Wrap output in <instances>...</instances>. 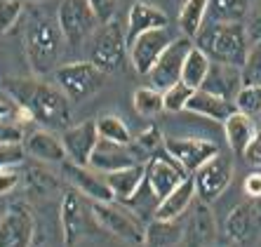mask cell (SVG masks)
<instances>
[{
    "label": "cell",
    "mask_w": 261,
    "mask_h": 247,
    "mask_svg": "<svg viewBox=\"0 0 261 247\" xmlns=\"http://www.w3.org/2000/svg\"><path fill=\"white\" fill-rule=\"evenodd\" d=\"M3 90L31 122L47 130H68L71 99L59 90V85L40 78H5Z\"/></svg>",
    "instance_id": "6da1fadb"
},
{
    "label": "cell",
    "mask_w": 261,
    "mask_h": 247,
    "mask_svg": "<svg viewBox=\"0 0 261 247\" xmlns=\"http://www.w3.org/2000/svg\"><path fill=\"white\" fill-rule=\"evenodd\" d=\"M64 33H61L57 17L47 12H33L24 29V50L29 66L36 76H47L57 71V64L64 52Z\"/></svg>",
    "instance_id": "7a4b0ae2"
},
{
    "label": "cell",
    "mask_w": 261,
    "mask_h": 247,
    "mask_svg": "<svg viewBox=\"0 0 261 247\" xmlns=\"http://www.w3.org/2000/svg\"><path fill=\"white\" fill-rule=\"evenodd\" d=\"M193 45L202 50L217 64H231L243 68L249 52V38L245 24H228V21H210L195 36Z\"/></svg>",
    "instance_id": "3957f363"
},
{
    "label": "cell",
    "mask_w": 261,
    "mask_h": 247,
    "mask_svg": "<svg viewBox=\"0 0 261 247\" xmlns=\"http://www.w3.org/2000/svg\"><path fill=\"white\" fill-rule=\"evenodd\" d=\"M127 36L120 21L99 26L90 38V61L101 73H118L127 61Z\"/></svg>",
    "instance_id": "277c9868"
},
{
    "label": "cell",
    "mask_w": 261,
    "mask_h": 247,
    "mask_svg": "<svg viewBox=\"0 0 261 247\" xmlns=\"http://www.w3.org/2000/svg\"><path fill=\"white\" fill-rule=\"evenodd\" d=\"M92 203V200H90ZM92 214L97 219L99 229L109 231L127 245L139 247L146 240V224L132 210L113 200V203H92Z\"/></svg>",
    "instance_id": "5b68a950"
},
{
    "label": "cell",
    "mask_w": 261,
    "mask_h": 247,
    "mask_svg": "<svg viewBox=\"0 0 261 247\" xmlns=\"http://www.w3.org/2000/svg\"><path fill=\"white\" fill-rule=\"evenodd\" d=\"M55 80L59 85V90L73 104H80L101 90L106 83V73L99 71L92 61H71V64L57 66Z\"/></svg>",
    "instance_id": "8992f818"
},
{
    "label": "cell",
    "mask_w": 261,
    "mask_h": 247,
    "mask_svg": "<svg viewBox=\"0 0 261 247\" xmlns=\"http://www.w3.org/2000/svg\"><path fill=\"white\" fill-rule=\"evenodd\" d=\"M61 233H64V245L73 247L78 245L83 238L92 233V229H97L99 224L92 214V203L80 195L78 191H66L61 198Z\"/></svg>",
    "instance_id": "52a82bcc"
},
{
    "label": "cell",
    "mask_w": 261,
    "mask_h": 247,
    "mask_svg": "<svg viewBox=\"0 0 261 247\" xmlns=\"http://www.w3.org/2000/svg\"><path fill=\"white\" fill-rule=\"evenodd\" d=\"M193 184H195V198L202 203H214L221 198V193L228 188L233 179V158L219 151L212 160H207L198 172H193Z\"/></svg>",
    "instance_id": "ba28073f"
},
{
    "label": "cell",
    "mask_w": 261,
    "mask_h": 247,
    "mask_svg": "<svg viewBox=\"0 0 261 247\" xmlns=\"http://www.w3.org/2000/svg\"><path fill=\"white\" fill-rule=\"evenodd\" d=\"M57 24L68 45H80L99 29L87 0H61L57 7Z\"/></svg>",
    "instance_id": "9c48e42d"
},
{
    "label": "cell",
    "mask_w": 261,
    "mask_h": 247,
    "mask_svg": "<svg viewBox=\"0 0 261 247\" xmlns=\"http://www.w3.org/2000/svg\"><path fill=\"white\" fill-rule=\"evenodd\" d=\"M186 177L189 175L170 153L158 151L146 160V186L151 191V198L155 200V205L167 198Z\"/></svg>",
    "instance_id": "30bf717a"
},
{
    "label": "cell",
    "mask_w": 261,
    "mask_h": 247,
    "mask_svg": "<svg viewBox=\"0 0 261 247\" xmlns=\"http://www.w3.org/2000/svg\"><path fill=\"white\" fill-rule=\"evenodd\" d=\"M191 50H193V40L191 38L176 36V40L165 50L163 57L155 61V66L148 73L151 87H155L158 92H165V90H170L172 85L179 83L181 80V71H184V61H186Z\"/></svg>",
    "instance_id": "8fae6325"
},
{
    "label": "cell",
    "mask_w": 261,
    "mask_h": 247,
    "mask_svg": "<svg viewBox=\"0 0 261 247\" xmlns=\"http://www.w3.org/2000/svg\"><path fill=\"white\" fill-rule=\"evenodd\" d=\"M36 217L24 203H14L0 217V247H33Z\"/></svg>",
    "instance_id": "7c38bea8"
},
{
    "label": "cell",
    "mask_w": 261,
    "mask_h": 247,
    "mask_svg": "<svg viewBox=\"0 0 261 247\" xmlns=\"http://www.w3.org/2000/svg\"><path fill=\"white\" fill-rule=\"evenodd\" d=\"M176 40V33L167 29H155L148 33H141L137 40L129 45V64L139 76H148L155 61L163 57V52Z\"/></svg>",
    "instance_id": "4fadbf2b"
},
{
    "label": "cell",
    "mask_w": 261,
    "mask_h": 247,
    "mask_svg": "<svg viewBox=\"0 0 261 247\" xmlns=\"http://www.w3.org/2000/svg\"><path fill=\"white\" fill-rule=\"evenodd\" d=\"M165 151L174 158L176 163L184 167L186 175H193L207 160H212L219 153V146L207 139H195V137H167L165 139Z\"/></svg>",
    "instance_id": "5bb4252c"
},
{
    "label": "cell",
    "mask_w": 261,
    "mask_h": 247,
    "mask_svg": "<svg viewBox=\"0 0 261 247\" xmlns=\"http://www.w3.org/2000/svg\"><path fill=\"white\" fill-rule=\"evenodd\" d=\"M64 177L68 179L73 191H78L80 195H85L92 203H113L116 195L111 191L106 177L94 172L92 167H85V165H75L71 160H64Z\"/></svg>",
    "instance_id": "9a60e30c"
},
{
    "label": "cell",
    "mask_w": 261,
    "mask_h": 247,
    "mask_svg": "<svg viewBox=\"0 0 261 247\" xmlns=\"http://www.w3.org/2000/svg\"><path fill=\"white\" fill-rule=\"evenodd\" d=\"M144 163L139 158V153L134 151V146H125V144H113V141H106V139H99L97 149L92 151L90 165L94 172L99 175H111V172H120V169H127L132 165Z\"/></svg>",
    "instance_id": "2e32d148"
},
{
    "label": "cell",
    "mask_w": 261,
    "mask_h": 247,
    "mask_svg": "<svg viewBox=\"0 0 261 247\" xmlns=\"http://www.w3.org/2000/svg\"><path fill=\"white\" fill-rule=\"evenodd\" d=\"M184 224V247H210L217 238V221L212 217V210L207 203L198 200L186 212Z\"/></svg>",
    "instance_id": "e0dca14e"
},
{
    "label": "cell",
    "mask_w": 261,
    "mask_h": 247,
    "mask_svg": "<svg viewBox=\"0 0 261 247\" xmlns=\"http://www.w3.org/2000/svg\"><path fill=\"white\" fill-rule=\"evenodd\" d=\"M61 144L66 149V160L75 165H90L92 151L99 144V132H97V122L85 120L75 127H68L61 132Z\"/></svg>",
    "instance_id": "ac0fdd59"
},
{
    "label": "cell",
    "mask_w": 261,
    "mask_h": 247,
    "mask_svg": "<svg viewBox=\"0 0 261 247\" xmlns=\"http://www.w3.org/2000/svg\"><path fill=\"white\" fill-rule=\"evenodd\" d=\"M226 235L238 245H247L261 235V210L256 203H243L226 219Z\"/></svg>",
    "instance_id": "d6986e66"
},
{
    "label": "cell",
    "mask_w": 261,
    "mask_h": 247,
    "mask_svg": "<svg viewBox=\"0 0 261 247\" xmlns=\"http://www.w3.org/2000/svg\"><path fill=\"white\" fill-rule=\"evenodd\" d=\"M243 87H245L243 68L231 66V64H217V61H212L210 73H207V78L200 90L210 92V94H217V96H224L228 102H236V96L240 94Z\"/></svg>",
    "instance_id": "ffe728a7"
},
{
    "label": "cell",
    "mask_w": 261,
    "mask_h": 247,
    "mask_svg": "<svg viewBox=\"0 0 261 247\" xmlns=\"http://www.w3.org/2000/svg\"><path fill=\"white\" fill-rule=\"evenodd\" d=\"M155 29H167V14H165L160 7L151 5V3L137 0V3L129 7L127 24H125L127 47L141 36V33H148V31H155Z\"/></svg>",
    "instance_id": "44dd1931"
},
{
    "label": "cell",
    "mask_w": 261,
    "mask_h": 247,
    "mask_svg": "<svg viewBox=\"0 0 261 247\" xmlns=\"http://www.w3.org/2000/svg\"><path fill=\"white\" fill-rule=\"evenodd\" d=\"M109 181L111 191L116 195L118 203L122 205H132V200L141 193L146 184V163L132 165L127 169H120V172H111V175H103Z\"/></svg>",
    "instance_id": "7402d4cb"
},
{
    "label": "cell",
    "mask_w": 261,
    "mask_h": 247,
    "mask_svg": "<svg viewBox=\"0 0 261 247\" xmlns=\"http://www.w3.org/2000/svg\"><path fill=\"white\" fill-rule=\"evenodd\" d=\"M193 203H195V184L193 177H186L167 198L160 200L155 212H153V217L163 219V221H176L191 210Z\"/></svg>",
    "instance_id": "603a6c76"
},
{
    "label": "cell",
    "mask_w": 261,
    "mask_h": 247,
    "mask_svg": "<svg viewBox=\"0 0 261 247\" xmlns=\"http://www.w3.org/2000/svg\"><path fill=\"white\" fill-rule=\"evenodd\" d=\"M24 151L43 163L66 160V149L61 144V137H55L49 130H31L24 139Z\"/></svg>",
    "instance_id": "cb8c5ba5"
},
{
    "label": "cell",
    "mask_w": 261,
    "mask_h": 247,
    "mask_svg": "<svg viewBox=\"0 0 261 247\" xmlns=\"http://www.w3.org/2000/svg\"><path fill=\"white\" fill-rule=\"evenodd\" d=\"M186 111L195 113V115H202V118H210V120H217V122H226L233 113H238L236 102H228L224 96L210 94V92H205V90L193 92Z\"/></svg>",
    "instance_id": "d4e9b609"
},
{
    "label": "cell",
    "mask_w": 261,
    "mask_h": 247,
    "mask_svg": "<svg viewBox=\"0 0 261 247\" xmlns=\"http://www.w3.org/2000/svg\"><path fill=\"white\" fill-rule=\"evenodd\" d=\"M224 132H226V141L231 146V151L236 156H243L247 144L252 141V137L256 134V127L252 122V118L245 113H233L228 120L224 122Z\"/></svg>",
    "instance_id": "484cf974"
},
{
    "label": "cell",
    "mask_w": 261,
    "mask_h": 247,
    "mask_svg": "<svg viewBox=\"0 0 261 247\" xmlns=\"http://www.w3.org/2000/svg\"><path fill=\"white\" fill-rule=\"evenodd\" d=\"M146 247H179L184 245V226L176 221H163L153 219L146 226Z\"/></svg>",
    "instance_id": "4316f807"
},
{
    "label": "cell",
    "mask_w": 261,
    "mask_h": 247,
    "mask_svg": "<svg viewBox=\"0 0 261 247\" xmlns=\"http://www.w3.org/2000/svg\"><path fill=\"white\" fill-rule=\"evenodd\" d=\"M249 12H252V0H210L207 17H210V21L245 24Z\"/></svg>",
    "instance_id": "83f0119b"
},
{
    "label": "cell",
    "mask_w": 261,
    "mask_h": 247,
    "mask_svg": "<svg viewBox=\"0 0 261 247\" xmlns=\"http://www.w3.org/2000/svg\"><path fill=\"white\" fill-rule=\"evenodd\" d=\"M207 10H210V0H184L181 12H179L181 36L195 40L200 29L207 24Z\"/></svg>",
    "instance_id": "f1b7e54d"
},
{
    "label": "cell",
    "mask_w": 261,
    "mask_h": 247,
    "mask_svg": "<svg viewBox=\"0 0 261 247\" xmlns=\"http://www.w3.org/2000/svg\"><path fill=\"white\" fill-rule=\"evenodd\" d=\"M210 66H212V59H210L202 50H198L193 45V50H191L186 61H184L181 83H186L191 90H200L207 78V73H210Z\"/></svg>",
    "instance_id": "f546056e"
},
{
    "label": "cell",
    "mask_w": 261,
    "mask_h": 247,
    "mask_svg": "<svg viewBox=\"0 0 261 247\" xmlns=\"http://www.w3.org/2000/svg\"><path fill=\"white\" fill-rule=\"evenodd\" d=\"M97 122V132H99V139H106V141H113V144H125L129 146L134 141V137L129 134V127L113 113H106L101 115Z\"/></svg>",
    "instance_id": "4dcf8cb0"
},
{
    "label": "cell",
    "mask_w": 261,
    "mask_h": 247,
    "mask_svg": "<svg viewBox=\"0 0 261 247\" xmlns=\"http://www.w3.org/2000/svg\"><path fill=\"white\" fill-rule=\"evenodd\" d=\"M134 111L141 115V118H155L160 111H165V102H163V92H158L155 87L146 85L139 87L132 96Z\"/></svg>",
    "instance_id": "1f68e13d"
},
{
    "label": "cell",
    "mask_w": 261,
    "mask_h": 247,
    "mask_svg": "<svg viewBox=\"0 0 261 247\" xmlns=\"http://www.w3.org/2000/svg\"><path fill=\"white\" fill-rule=\"evenodd\" d=\"M195 90H191L186 83H179L172 85L170 90L163 92V102H165V111H170V113H181V111H186V106H189L191 96H193Z\"/></svg>",
    "instance_id": "d6a6232c"
},
{
    "label": "cell",
    "mask_w": 261,
    "mask_h": 247,
    "mask_svg": "<svg viewBox=\"0 0 261 247\" xmlns=\"http://www.w3.org/2000/svg\"><path fill=\"white\" fill-rule=\"evenodd\" d=\"M236 109L245 115H259L261 113V87L259 85H245L240 94L236 96Z\"/></svg>",
    "instance_id": "836d02e7"
},
{
    "label": "cell",
    "mask_w": 261,
    "mask_h": 247,
    "mask_svg": "<svg viewBox=\"0 0 261 247\" xmlns=\"http://www.w3.org/2000/svg\"><path fill=\"white\" fill-rule=\"evenodd\" d=\"M132 146L137 153H144V156L151 158L153 153H158L160 149H165V137L160 134L158 127H148V130H144L139 137L134 139Z\"/></svg>",
    "instance_id": "e575fe53"
},
{
    "label": "cell",
    "mask_w": 261,
    "mask_h": 247,
    "mask_svg": "<svg viewBox=\"0 0 261 247\" xmlns=\"http://www.w3.org/2000/svg\"><path fill=\"white\" fill-rule=\"evenodd\" d=\"M21 14H24L21 0H0V38L7 36L17 26Z\"/></svg>",
    "instance_id": "d590c367"
},
{
    "label": "cell",
    "mask_w": 261,
    "mask_h": 247,
    "mask_svg": "<svg viewBox=\"0 0 261 247\" xmlns=\"http://www.w3.org/2000/svg\"><path fill=\"white\" fill-rule=\"evenodd\" d=\"M243 83L261 87V42H254L243 64Z\"/></svg>",
    "instance_id": "8d00e7d4"
},
{
    "label": "cell",
    "mask_w": 261,
    "mask_h": 247,
    "mask_svg": "<svg viewBox=\"0 0 261 247\" xmlns=\"http://www.w3.org/2000/svg\"><path fill=\"white\" fill-rule=\"evenodd\" d=\"M26 134L29 132H24V125H19L17 120H0V146H21Z\"/></svg>",
    "instance_id": "74e56055"
},
{
    "label": "cell",
    "mask_w": 261,
    "mask_h": 247,
    "mask_svg": "<svg viewBox=\"0 0 261 247\" xmlns=\"http://www.w3.org/2000/svg\"><path fill=\"white\" fill-rule=\"evenodd\" d=\"M87 3H90V10H92V14H94V19L99 21V26L116 21L118 0H87Z\"/></svg>",
    "instance_id": "f35d334b"
},
{
    "label": "cell",
    "mask_w": 261,
    "mask_h": 247,
    "mask_svg": "<svg viewBox=\"0 0 261 247\" xmlns=\"http://www.w3.org/2000/svg\"><path fill=\"white\" fill-rule=\"evenodd\" d=\"M245 31H247V38H249V45L254 42H261V0L252 7L249 17L245 19Z\"/></svg>",
    "instance_id": "ab89813d"
},
{
    "label": "cell",
    "mask_w": 261,
    "mask_h": 247,
    "mask_svg": "<svg viewBox=\"0 0 261 247\" xmlns=\"http://www.w3.org/2000/svg\"><path fill=\"white\" fill-rule=\"evenodd\" d=\"M24 149L21 146H0V172L3 169H14L24 160Z\"/></svg>",
    "instance_id": "60d3db41"
},
{
    "label": "cell",
    "mask_w": 261,
    "mask_h": 247,
    "mask_svg": "<svg viewBox=\"0 0 261 247\" xmlns=\"http://www.w3.org/2000/svg\"><path fill=\"white\" fill-rule=\"evenodd\" d=\"M243 158L247 160L249 165L261 167V130H256V134L252 137V141L247 144V149H245Z\"/></svg>",
    "instance_id": "b9f144b4"
},
{
    "label": "cell",
    "mask_w": 261,
    "mask_h": 247,
    "mask_svg": "<svg viewBox=\"0 0 261 247\" xmlns=\"http://www.w3.org/2000/svg\"><path fill=\"white\" fill-rule=\"evenodd\" d=\"M17 184H19V177L14 169H3V172H0V195L14 191Z\"/></svg>",
    "instance_id": "7bdbcfd3"
},
{
    "label": "cell",
    "mask_w": 261,
    "mask_h": 247,
    "mask_svg": "<svg viewBox=\"0 0 261 247\" xmlns=\"http://www.w3.org/2000/svg\"><path fill=\"white\" fill-rule=\"evenodd\" d=\"M245 193L252 195V198H259L261 195V172H254L245 179Z\"/></svg>",
    "instance_id": "ee69618b"
},
{
    "label": "cell",
    "mask_w": 261,
    "mask_h": 247,
    "mask_svg": "<svg viewBox=\"0 0 261 247\" xmlns=\"http://www.w3.org/2000/svg\"><path fill=\"white\" fill-rule=\"evenodd\" d=\"M5 118H12V109H10V104L7 102L0 99V120H5Z\"/></svg>",
    "instance_id": "f6af8a7d"
},
{
    "label": "cell",
    "mask_w": 261,
    "mask_h": 247,
    "mask_svg": "<svg viewBox=\"0 0 261 247\" xmlns=\"http://www.w3.org/2000/svg\"><path fill=\"white\" fill-rule=\"evenodd\" d=\"M256 118H259V130H261V113H259V115H256Z\"/></svg>",
    "instance_id": "bcb514c9"
},
{
    "label": "cell",
    "mask_w": 261,
    "mask_h": 247,
    "mask_svg": "<svg viewBox=\"0 0 261 247\" xmlns=\"http://www.w3.org/2000/svg\"><path fill=\"white\" fill-rule=\"evenodd\" d=\"M33 3H47V0H33Z\"/></svg>",
    "instance_id": "7dc6e473"
}]
</instances>
